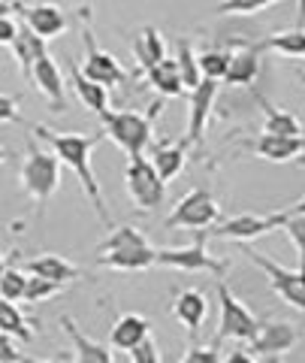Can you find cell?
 Listing matches in <instances>:
<instances>
[{
    "label": "cell",
    "mask_w": 305,
    "mask_h": 363,
    "mask_svg": "<svg viewBox=\"0 0 305 363\" xmlns=\"http://www.w3.org/2000/svg\"><path fill=\"white\" fill-rule=\"evenodd\" d=\"M61 327L67 330V336H70V342H73L76 363H115V357H112V345H103V342H97V339H91L88 333H82L70 315H61Z\"/></svg>",
    "instance_id": "e0dca14e"
},
{
    "label": "cell",
    "mask_w": 305,
    "mask_h": 363,
    "mask_svg": "<svg viewBox=\"0 0 305 363\" xmlns=\"http://www.w3.org/2000/svg\"><path fill=\"white\" fill-rule=\"evenodd\" d=\"M221 363H254V354L248 348H236V351H230L227 357H224Z\"/></svg>",
    "instance_id": "b9f144b4"
},
{
    "label": "cell",
    "mask_w": 305,
    "mask_h": 363,
    "mask_svg": "<svg viewBox=\"0 0 305 363\" xmlns=\"http://www.w3.org/2000/svg\"><path fill=\"white\" fill-rule=\"evenodd\" d=\"M0 264H4V255H0Z\"/></svg>",
    "instance_id": "f5cc1de1"
},
{
    "label": "cell",
    "mask_w": 305,
    "mask_h": 363,
    "mask_svg": "<svg viewBox=\"0 0 305 363\" xmlns=\"http://www.w3.org/2000/svg\"><path fill=\"white\" fill-rule=\"evenodd\" d=\"M287 215L284 212H272V215H236V218H227L221 224H214L206 230V236H218V240H236V242H248V240H257V236H266L278 230L284 224Z\"/></svg>",
    "instance_id": "30bf717a"
},
{
    "label": "cell",
    "mask_w": 305,
    "mask_h": 363,
    "mask_svg": "<svg viewBox=\"0 0 305 363\" xmlns=\"http://www.w3.org/2000/svg\"><path fill=\"white\" fill-rule=\"evenodd\" d=\"M214 97H218V82H212V79H202L194 91H188V143H202V130H206Z\"/></svg>",
    "instance_id": "4fadbf2b"
},
{
    "label": "cell",
    "mask_w": 305,
    "mask_h": 363,
    "mask_svg": "<svg viewBox=\"0 0 305 363\" xmlns=\"http://www.w3.org/2000/svg\"><path fill=\"white\" fill-rule=\"evenodd\" d=\"M70 85L76 91V97L82 100V106L88 112H94L97 118L103 116V112H109V91L103 85L91 82V79H85L82 70H79V64H70Z\"/></svg>",
    "instance_id": "603a6c76"
},
{
    "label": "cell",
    "mask_w": 305,
    "mask_h": 363,
    "mask_svg": "<svg viewBox=\"0 0 305 363\" xmlns=\"http://www.w3.org/2000/svg\"><path fill=\"white\" fill-rule=\"evenodd\" d=\"M18 33V21H13L9 16H0V45H13Z\"/></svg>",
    "instance_id": "60d3db41"
},
{
    "label": "cell",
    "mask_w": 305,
    "mask_h": 363,
    "mask_svg": "<svg viewBox=\"0 0 305 363\" xmlns=\"http://www.w3.org/2000/svg\"><path fill=\"white\" fill-rule=\"evenodd\" d=\"M254 363H257V360H254Z\"/></svg>",
    "instance_id": "db71d44e"
},
{
    "label": "cell",
    "mask_w": 305,
    "mask_h": 363,
    "mask_svg": "<svg viewBox=\"0 0 305 363\" xmlns=\"http://www.w3.org/2000/svg\"><path fill=\"white\" fill-rule=\"evenodd\" d=\"M139 245H151L149 236H145L139 227H133V224H121V227H112V233L97 245V255L118 252V248H139Z\"/></svg>",
    "instance_id": "f546056e"
},
{
    "label": "cell",
    "mask_w": 305,
    "mask_h": 363,
    "mask_svg": "<svg viewBox=\"0 0 305 363\" xmlns=\"http://www.w3.org/2000/svg\"><path fill=\"white\" fill-rule=\"evenodd\" d=\"M299 342V330L297 324L290 321H272V318H263L257 321V333L248 339V351L251 354H266V357H281L293 351Z\"/></svg>",
    "instance_id": "8fae6325"
},
{
    "label": "cell",
    "mask_w": 305,
    "mask_h": 363,
    "mask_svg": "<svg viewBox=\"0 0 305 363\" xmlns=\"http://www.w3.org/2000/svg\"><path fill=\"white\" fill-rule=\"evenodd\" d=\"M218 303H221V321H218V333H214L212 345L221 348V342H227V339L248 342L257 333V318L239 297H233V291L221 279H218Z\"/></svg>",
    "instance_id": "9c48e42d"
},
{
    "label": "cell",
    "mask_w": 305,
    "mask_h": 363,
    "mask_svg": "<svg viewBox=\"0 0 305 363\" xmlns=\"http://www.w3.org/2000/svg\"><path fill=\"white\" fill-rule=\"evenodd\" d=\"M21 363H67V360H64V357H52V360H37V357H28V354H25V357H21Z\"/></svg>",
    "instance_id": "f6af8a7d"
},
{
    "label": "cell",
    "mask_w": 305,
    "mask_h": 363,
    "mask_svg": "<svg viewBox=\"0 0 305 363\" xmlns=\"http://www.w3.org/2000/svg\"><path fill=\"white\" fill-rule=\"evenodd\" d=\"M21 21L37 33L40 40H52V37H61L67 30V16L58 4H40V6H28V9H18Z\"/></svg>",
    "instance_id": "9a60e30c"
},
{
    "label": "cell",
    "mask_w": 305,
    "mask_h": 363,
    "mask_svg": "<svg viewBox=\"0 0 305 363\" xmlns=\"http://www.w3.org/2000/svg\"><path fill=\"white\" fill-rule=\"evenodd\" d=\"M130 363H163V354H161V345L154 342V336H145L137 348L127 351Z\"/></svg>",
    "instance_id": "8d00e7d4"
},
{
    "label": "cell",
    "mask_w": 305,
    "mask_h": 363,
    "mask_svg": "<svg viewBox=\"0 0 305 363\" xmlns=\"http://www.w3.org/2000/svg\"><path fill=\"white\" fill-rule=\"evenodd\" d=\"M6 157H9V152H6V149H0V164H4Z\"/></svg>",
    "instance_id": "7dc6e473"
},
{
    "label": "cell",
    "mask_w": 305,
    "mask_h": 363,
    "mask_svg": "<svg viewBox=\"0 0 305 363\" xmlns=\"http://www.w3.org/2000/svg\"><path fill=\"white\" fill-rule=\"evenodd\" d=\"M178 363H221V348L218 345H190Z\"/></svg>",
    "instance_id": "74e56055"
},
{
    "label": "cell",
    "mask_w": 305,
    "mask_h": 363,
    "mask_svg": "<svg viewBox=\"0 0 305 363\" xmlns=\"http://www.w3.org/2000/svg\"><path fill=\"white\" fill-rule=\"evenodd\" d=\"M130 49L133 55H137V61H139V70L145 73L149 67L154 64H161L166 58V43H163V33L157 30V28H142L137 37L130 40Z\"/></svg>",
    "instance_id": "cb8c5ba5"
},
{
    "label": "cell",
    "mask_w": 305,
    "mask_h": 363,
    "mask_svg": "<svg viewBox=\"0 0 305 363\" xmlns=\"http://www.w3.org/2000/svg\"><path fill=\"white\" fill-rule=\"evenodd\" d=\"M145 336H151L149 318L139 315V312H124V315H118V321L112 324L109 345L118 348V351H130V348H137Z\"/></svg>",
    "instance_id": "ffe728a7"
},
{
    "label": "cell",
    "mask_w": 305,
    "mask_h": 363,
    "mask_svg": "<svg viewBox=\"0 0 305 363\" xmlns=\"http://www.w3.org/2000/svg\"><path fill=\"white\" fill-rule=\"evenodd\" d=\"M145 82H149L157 97H182L185 94V85H182V76H178V67L173 58H163L161 64H154L145 70Z\"/></svg>",
    "instance_id": "484cf974"
},
{
    "label": "cell",
    "mask_w": 305,
    "mask_h": 363,
    "mask_svg": "<svg viewBox=\"0 0 305 363\" xmlns=\"http://www.w3.org/2000/svg\"><path fill=\"white\" fill-rule=\"evenodd\" d=\"M79 18L85 21V25H82V40H85V52H88V55H85V64L79 67V70H82V76L91 79V82H97V85H103L106 91L124 85V82L130 79V73L124 70L115 55L97 45L94 30H91V9L82 6V9H79Z\"/></svg>",
    "instance_id": "277c9868"
},
{
    "label": "cell",
    "mask_w": 305,
    "mask_h": 363,
    "mask_svg": "<svg viewBox=\"0 0 305 363\" xmlns=\"http://www.w3.org/2000/svg\"><path fill=\"white\" fill-rule=\"evenodd\" d=\"M124 188H127V197L133 200V206L142 212L163 206L166 200V182L157 176V169L151 167L149 157H130L127 169H124Z\"/></svg>",
    "instance_id": "ba28073f"
},
{
    "label": "cell",
    "mask_w": 305,
    "mask_h": 363,
    "mask_svg": "<svg viewBox=\"0 0 305 363\" xmlns=\"http://www.w3.org/2000/svg\"><path fill=\"white\" fill-rule=\"evenodd\" d=\"M257 100H260V106H263V112H266L263 133H272V136H305L297 116H290L287 109H278L275 104H269L263 94H257Z\"/></svg>",
    "instance_id": "4316f807"
},
{
    "label": "cell",
    "mask_w": 305,
    "mask_h": 363,
    "mask_svg": "<svg viewBox=\"0 0 305 363\" xmlns=\"http://www.w3.org/2000/svg\"><path fill=\"white\" fill-rule=\"evenodd\" d=\"M30 82L37 85L40 94L49 100L52 112H64V109H67V94H64V88H67V85H64V73H61V67L54 64L52 55H42V58L33 64Z\"/></svg>",
    "instance_id": "7c38bea8"
},
{
    "label": "cell",
    "mask_w": 305,
    "mask_h": 363,
    "mask_svg": "<svg viewBox=\"0 0 305 363\" xmlns=\"http://www.w3.org/2000/svg\"><path fill=\"white\" fill-rule=\"evenodd\" d=\"M13 121H21V116H18V97L0 94V124H13Z\"/></svg>",
    "instance_id": "ab89813d"
},
{
    "label": "cell",
    "mask_w": 305,
    "mask_h": 363,
    "mask_svg": "<svg viewBox=\"0 0 305 363\" xmlns=\"http://www.w3.org/2000/svg\"><path fill=\"white\" fill-rule=\"evenodd\" d=\"M260 45H242L239 52H230V67L224 82L230 85H251L260 73Z\"/></svg>",
    "instance_id": "d4e9b609"
},
{
    "label": "cell",
    "mask_w": 305,
    "mask_h": 363,
    "mask_svg": "<svg viewBox=\"0 0 305 363\" xmlns=\"http://www.w3.org/2000/svg\"><path fill=\"white\" fill-rule=\"evenodd\" d=\"M154 245H139V248H118V252H106V255H97L94 267H103V269H121V272H145L157 267L154 264Z\"/></svg>",
    "instance_id": "ac0fdd59"
},
{
    "label": "cell",
    "mask_w": 305,
    "mask_h": 363,
    "mask_svg": "<svg viewBox=\"0 0 305 363\" xmlns=\"http://www.w3.org/2000/svg\"><path fill=\"white\" fill-rule=\"evenodd\" d=\"M188 140H178V143H161L154 145L151 152V167L157 169V176H161L163 182H173L178 173L185 169V161H188Z\"/></svg>",
    "instance_id": "44dd1931"
},
{
    "label": "cell",
    "mask_w": 305,
    "mask_h": 363,
    "mask_svg": "<svg viewBox=\"0 0 305 363\" xmlns=\"http://www.w3.org/2000/svg\"><path fill=\"white\" fill-rule=\"evenodd\" d=\"M25 272L28 276H40L49 281H58V285H67V281H76L85 276L82 267H76L73 260H67L61 255H40V257H28L25 260Z\"/></svg>",
    "instance_id": "2e32d148"
},
{
    "label": "cell",
    "mask_w": 305,
    "mask_h": 363,
    "mask_svg": "<svg viewBox=\"0 0 305 363\" xmlns=\"http://www.w3.org/2000/svg\"><path fill=\"white\" fill-rule=\"evenodd\" d=\"M64 291V285H58V281H49V279H40V276H28V288H25V300L28 306H40L46 303L52 297H58V294Z\"/></svg>",
    "instance_id": "836d02e7"
},
{
    "label": "cell",
    "mask_w": 305,
    "mask_h": 363,
    "mask_svg": "<svg viewBox=\"0 0 305 363\" xmlns=\"http://www.w3.org/2000/svg\"><path fill=\"white\" fill-rule=\"evenodd\" d=\"M297 28H305V0H297Z\"/></svg>",
    "instance_id": "ee69618b"
},
{
    "label": "cell",
    "mask_w": 305,
    "mask_h": 363,
    "mask_svg": "<svg viewBox=\"0 0 305 363\" xmlns=\"http://www.w3.org/2000/svg\"><path fill=\"white\" fill-rule=\"evenodd\" d=\"M154 264L169 267V269H185V272H212L214 279H224V272L230 269V260H218L206 252V230H197L190 245L157 248Z\"/></svg>",
    "instance_id": "5b68a950"
},
{
    "label": "cell",
    "mask_w": 305,
    "mask_h": 363,
    "mask_svg": "<svg viewBox=\"0 0 305 363\" xmlns=\"http://www.w3.org/2000/svg\"><path fill=\"white\" fill-rule=\"evenodd\" d=\"M13 55H16V61H18V67H21V76L25 79H30V70H33V64H37L42 55H49L46 52V40H40L37 33H33L25 21L18 25V33H16V40H13Z\"/></svg>",
    "instance_id": "7402d4cb"
},
{
    "label": "cell",
    "mask_w": 305,
    "mask_h": 363,
    "mask_svg": "<svg viewBox=\"0 0 305 363\" xmlns=\"http://www.w3.org/2000/svg\"><path fill=\"white\" fill-rule=\"evenodd\" d=\"M221 221V203L218 197L206 188H194L188 191L173 206V212L166 215L163 227L166 230H175V227H190V230H209Z\"/></svg>",
    "instance_id": "8992f818"
},
{
    "label": "cell",
    "mask_w": 305,
    "mask_h": 363,
    "mask_svg": "<svg viewBox=\"0 0 305 363\" xmlns=\"http://www.w3.org/2000/svg\"><path fill=\"white\" fill-rule=\"evenodd\" d=\"M297 164H299V167H305V152H302V155L297 157Z\"/></svg>",
    "instance_id": "c3c4849f"
},
{
    "label": "cell",
    "mask_w": 305,
    "mask_h": 363,
    "mask_svg": "<svg viewBox=\"0 0 305 363\" xmlns=\"http://www.w3.org/2000/svg\"><path fill=\"white\" fill-rule=\"evenodd\" d=\"M287 230V236L297 245V255H299V272L305 276V215H287L284 224H281Z\"/></svg>",
    "instance_id": "d590c367"
},
{
    "label": "cell",
    "mask_w": 305,
    "mask_h": 363,
    "mask_svg": "<svg viewBox=\"0 0 305 363\" xmlns=\"http://www.w3.org/2000/svg\"><path fill=\"white\" fill-rule=\"evenodd\" d=\"M163 112V97L149 104L145 112H103V136H109L127 157H145V149L151 145L154 118Z\"/></svg>",
    "instance_id": "7a4b0ae2"
},
{
    "label": "cell",
    "mask_w": 305,
    "mask_h": 363,
    "mask_svg": "<svg viewBox=\"0 0 305 363\" xmlns=\"http://www.w3.org/2000/svg\"><path fill=\"white\" fill-rule=\"evenodd\" d=\"M25 288H28V272L18 269L16 264L4 267V276H0V297L18 303L25 297Z\"/></svg>",
    "instance_id": "d6a6232c"
},
{
    "label": "cell",
    "mask_w": 305,
    "mask_h": 363,
    "mask_svg": "<svg viewBox=\"0 0 305 363\" xmlns=\"http://www.w3.org/2000/svg\"><path fill=\"white\" fill-rule=\"evenodd\" d=\"M266 363H281V357H269V360H266Z\"/></svg>",
    "instance_id": "681fc988"
},
{
    "label": "cell",
    "mask_w": 305,
    "mask_h": 363,
    "mask_svg": "<svg viewBox=\"0 0 305 363\" xmlns=\"http://www.w3.org/2000/svg\"><path fill=\"white\" fill-rule=\"evenodd\" d=\"M299 82H302V85H305V70H299Z\"/></svg>",
    "instance_id": "f907efd6"
},
{
    "label": "cell",
    "mask_w": 305,
    "mask_h": 363,
    "mask_svg": "<svg viewBox=\"0 0 305 363\" xmlns=\"http://www.w3.org/2000/svg\"><path fill=\"white\" fill-rule=\"evenodd\" d=\"M251 149L272 164H284V161H297L305 152V136H272V133H260L251 143Z\"/></svg>",
    "instance_id": "d6986e66"
},
{
    "label": "cell",
    "mask_w": 305,
    "mask_h": 363,
    "mask_svg": "<svg viewBox=\"0 0 305 363\" xmlns=\"http://www.w3.org/2000/svg\"><path fill=\"white\" fill-rule=\"evenodd\" d=\"M281 212H284V215H305V197H302V200H297V203H293V206L281 209Z\"/></svg>",
    "instance_id": "7bdbcfd3"
},
{
    "label": "cell",
    "mask_w": 305,
    "mask_h": 363,
    "mask_svg": "<svg viewBox=\"0 0 305 363\" xmlns=\"http://www.w3.org/2000/svg\"><path fill=\"white\" fill-rule=\"evenodd\" d=\"M21 188L25 194L37 203V209L42 215V209L49 206V200L54 197V191L61 188V161L54 152H42L37 149V143H28V155L21 161Z\"/></svg>",
    "instance_id": "3957f363"
},
{
    "label": "cell",
    "mask_w": 305,
    "mask_h": 363,
    "mask_svg": "<svg viewBox=\"0 0 305 363\" xmlns=\"http://www.w3.org/2000/svg\"><path fill=\"white\" fill-rule=\"evenodd\" d=\"M13 9H16L13 4H0V16H9V13H13Z\"/></svg>",
    "instance_id": "bcb514c9"
},
{
    "label": "cell",
    "mask_w": 305,
    "mask_h": 363,
    "mask_svg": "<svg viewBox=\"0 0 305 363\" xmlns=\"http://www.w3.org/2000/svg\"><path fill=\"white\" fill-rule=\"evenodd\" d=\"M4 267H6V264H0V276H4Z\"/></svg>",
    "instance_id": "816d5d0a"
},
{
    "label": "cell",
    "mask_w": 305,
    "mask_h": 363,
    "mask_svg": "<svg viewBox=\"0 0 305 363\" xmlns=\"http://www.w3.org/2000/svg\"><path fill=\"white\" fill-rule=\"evenodd\" d=\"M260 49H272V52H281L287 58H305V28H290V30H281V33H272L260 43Z\"/></svg>",
    "instance_id": "4dcf8cb0"
},
{
    "label": "cell",
    "mask_w": 305,
    "mask_h": 363,
    "mask_svg": "<svg viewBox=\"0 0 305 363\" xmlns=\"http://www.w3.org/2000/svg\"><path fill=\"white\" fill-rule=\"evenodd\" d=\"M0 333H9L13 339H21V342H33L30 321L18 312V306L13 300H4V297H0Z\"/></svg>",
    "instance_id": "f1b7e54d"
},
{
    "label": "cell",
    "mask_w": 305,
    "mask_h": 363,
    "mask_svg": "<svg viewBox=\"0 0 305 363\" xmlns=\"http://www.w3.org/2000/svg\"><path fill=\"white\" fill-rule=\"evenodd\" d=\"M173 61H175V67H178V76H182L185 91H194V88L202 82L197 55H194V43L185 40V37H178V40H175V58H173Z\"/></svg>",
    "instance_id": "83f0119b"
},
{
    "label": "cell",
    "mask_w": 305,
    "mask_h": 363,
    "mask_svg": "<svg viewBox=\"0 0 305 363\" xmlns=\"http://www.w3.org/2000/svg\"><path fill=\"white\" fill-rule=\"evenodd\" d=\"M173 315H175L178 324L188 327L190 339H197L200 327H202V321H206V315H209V300H206V294L197 291V288L178 291L175 300H173Z\"/></svg>",
    "instance_id": "5bb4252c"
},
{
    "label": "cell",
    "mask_w": 305,
    "mask_h": 363,
    "mask_svg": "<svg viewBox=\"0 0 305 363\" xmlns=\"http://www.w3.org/2000/svg\"><path fill=\"white\" fill-rule=\"evenodd\" d=\"M21 351L16 345V339L9 333H0V363H21Z\"/></svg>",
    "instance_id": "f35d334b"
},
{
    "label": "cell",
    "mask_w": 305,
    "mask_h": 363,
    "mask_svg": "<svg viewBox=\"0 0 305 363\" xmlns=\"http://www.w3.org/2000/svg\"><path fill=\"white\" fill-rule=\"evenodd\" d=\"M242 255L251 260L257 269H263L269 288H272L281 300H284L287 306H293V309L305 312V276L299 269H287V267L275 264L272 257H266L263 252H257V248H251L248 242H242Z\"/></svg>",
    "instance_id": "52a82bcc"
},
{
    "label": "cell",
    "mask_w": 305,
    "mask_h": 363,
    "mask_svg": "<svg viewBox=\"0 0 305 363\" xmlns=\"http://www.w3.org/2000/svg\"><path fill=\"white\" fill-rule=\"evenodd\" d=\"M197 64H200L202 79L221 82V79L227 76V67H230V52L227 49H206V52L197 55Z\"/></svg>",
    "instance_id": "1f68e13d"
},
{
    "label": "cell",
    "mask_w": 305,
    "mask_h": 363,
    "mask_svg": "<svg viewBox=\"0 0 305 363\" xmlns=\"http://www.w3.org/2000/svg\"><path fill=\"white\" fill-rule=\"evenodd\" d=\"M281 4V0H221L218 4V13L221 16H254V13H263V9Z\"/></svg>",
    "instance_id": "e575fe53"
},
{
    "label": "cell",
    "mask_w": 305,
    "mask_h": 363,
    "mask_svg": "<svg viewBox=\"0 0 305 363\" xmlns=\"http://www.w3.org/2000/svg\"><path fill=\"white\" fill-rule=\"evenodd\" d=\"M33 133L40 136L42 143L52 145V152L58 155V161L64 167L73 169V176L79 179L85 197L91 200V206L97 212V218L103 221L106 227H112V218L106 212V200H103V191H100V182L94 176V167H91V152L97 149V143L103 140V133L97 136H85V133H61V130H52V128H42V124H30Z\"/></svg>",
    "instance_id": "6da1fadb"
}]
</instances>
